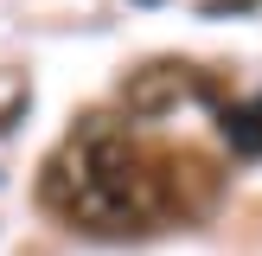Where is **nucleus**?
Listing matches in <instances>:
<instances>
[{"label": "nucleus", "mask_w": 262, "mask_h": 256, "mask_svg": "<svg viewBox=\"0 0 262 256\" xmlns=\"http://www.w3.org/2000/svg\"><path fill=\"white\" fill-rule=\"evenodd\" d=\"M38 192L58 218H71L83 230H128V224H147L154 211H166L160 166L109 122H90L77 141H64L45 160Z\"/></svg>", "instance_id": "f257e3e1"}, {"label": "nucleus", "mask_w": 262, "mask_h": 256, "mask_svg": "<svg viewBox=\"0 0 262 256\" xmlns=\"http://www.w3.org/2000/svg\"><path fill=\"white\" fill-rule=\"evenodd\" d=\"M186 96H192V71H186V64H147V71H128V83H122L128 115H141V122L179 109Z\"/></svg>", "instance_id": "f03ea898"}, {"label": "nucleus", "mask_w": 262, "mask_h": 256, "mask_svg": "<svg viewBox=\"0 0 262 256\" xmlns=\"http://www.w3.org/2000/svg\"><path fill=\"white\" fill-rule=\"evenodd\" d=\"M217 122H224V141H230L237 154H262V96L243 102V109H224Z\"/></svg>", "instance_id": "7ed1b4c3"}, {"label": "nucleus", "mask_w": 262, "mask_h": 256, "mask_svg": "<svg viewBox=\"0 0 262 256\" xmlns=\"http://www.w3.org/2000/svg\"><path fill=\"white\" fill-rule=\"evenodd\" d=\"M250 7H262V0H205V19H224V13H250Z\"/></svg>", "instance_id": "20e7f679"}]
</instances>
